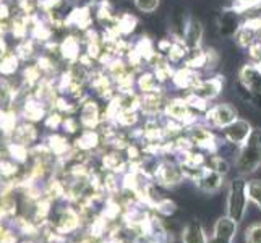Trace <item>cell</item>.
Masks as SVG:
<instances>
[{"mask_svg": "<svg viewBox=\"0 0 261 243\" xmlns=\"http://www.w3.org/2000/svg\"><path fill=\"white\" fill-rule=\"evenodd\" d=\"M261 166V128H253L247 141L239 148L236 167L240 175L253 174Z\"/></svg>", "mask_w": 261, "mask_h": 243, "instance_id": "6da1fadb", "label": "cell"}, {"mask_svg": "<svg viewBox=\"0 0 261 243\" xmlns=\"http://www.w3.org/2000/svg\"><path fill=\"white\" fill-rule=\"evenodd\" d=\"M248 182L242 177L233 178L229 183L227 192V215L240 224L245 218L247 204H248Z\"/></svg>", "mask_w": 261, "mask_h": 243, "instance_id": "7a4b0ae2", "label": "cell"}, {"mask_svg": "<svg viewBox=\"0 0 261 243\" xmlns=\"http://www.w3.org/2000/svg\"><path fill=\"white\" fill-rule=\"evenodd\" d=\"M251 130H253V127H251L247 120L237 119V120H233L230 125H227L226 128H222V138L226 141H229L230 145L240 148L247 141V138L250 137Z\"/></svg>", "mask_w": 261, "mask_h": 243, "instance_id": "3957f363", "label": "cell"}, {"mask_svg": "<svg viewBox=\"0 0 261 243\" xmlns=\"http://www.w3.org/2000/svg\"><path fill=\"white\" fill-rule=\"evenodd\" d=\"M237 226L239 224L230 219L229 215H222L214 224L210 243H232V240L237 235Z\"/></svg>", "mask_w": 261, "mask_h": 243, "instance_id": "277c9868", "label": "cell"}, {"mask_svg": "<svg viewBox=\"0 0 261 243\" xmlns=\"http://www.w3.org/2000/svg\"><path fill=\"white\" fill-rule=\"evenodd\" d=\"M208 122L216 128H226L233 120H237V112L230 104H218L208 111Z\"/></svg>", "mask_w": 261, "mask_h": 243, "instance_id": "5b68a950", "label": "cell"}, {"mask_svg": "<svg viewBox=\"0 0 261 243\" xmlns=\"http://www.w3.org/2000/svg\"><path fill=\"white\" fill-rule=\"evenodd\" d=\"M222 177L221 174H218L216 170L210 169H200L198 170V175L195 177V180L198 182V186L201 188L206 193H213L218 192L221 185H222Z\"/></svg>", "mask_w": 261, "mask_h": 243, "instance_id": "8992f818", "label": "cell"}, {"mask_svg": "<svg viewBox=\"0 0 261 243\" xmlns=\"http://www.w3.org/2000/svg\"><path fill=\"white\" fill-rule=\"evenodd\" d=\"M182 243H210V240L201 224L198 221H192L184 227Z\"/></svg>", "mask_w": 261, "mask_h": 243, "instance_id": "52a82bcc", "label": "cell"}, {"mask_svg": "<svg viewBox=\"0 0 261 243\" xmlns=\"http://www.w3.org/2000/svg\"><path fill=\"white\" fill-rule=\"evenodd\" d=\"M203 38V28L201 24L198 21H190L184 30V39H185V44L190 47H196L198 44H200Z\"/></svg>", "mask_w": 261, "mask_h": 243, "instance_id": "ba28073f", "label": "cell"}, {"mask_svg": "<svg viewBox=\"0 0 261 243\" xmlns=\"http://www.w3.org/2000/svg\"><path fill=\"white\" fill-rule=\"evenodd\" d=\"M237 31V18L233 12H227L226 15H222V20H221V33L230 36V34H236Z\"/></svg>", "mask_w": 261, "mask_h": 243, "instance_id": "9c48e42d", "label": "cell"}, {"mask_svg": "<svg viewBox=\"0 0 261 243\" xmlns=\"http://www.w3.org/2000/svg\"><path fill=\"white\" fill-rule=\"evenodd\" d=\"M248 200L256 204L261 211V180H250L248 182Z\"/></svg>", "mask_w": 261, "mask_h": 243, "instance_id": "30bf717a", "label": "cell"}, {"mask_svg": "<svg viewBox=\"0 0 261 243\" xmlns=\"http://www.w3.org/2000/svg\"><path fill=\"white\" fill-rule=\"evenodd\" d=\"M133 4L141 13H154L159 7V0H133Z\"/></svg>", "mask_w": 261, "mask_h": 243, "instance_id": "8fae6325", "label": "cell"}, {"mask_svg": "<svg viewBox=\"0 0 261 243\" xmlns=\"http://www.w3.org/2000/svg\"><path fill=\"white\" fill-rule=\"evenodd\" d=\"M245 241L247 243H261V222L251 224L245 230Z\"/></svg>", "mask_w": 261, "mask_h": 243, "instance_id": "7c38bea8", "label": "cell"}, {"mask_svg": "<svg viewBox=\"0 0 261 243\" xmlns=\"http://www.w3.org/2000/svg\"><path fill=\"white\" fill-rule=\"evenodd\" d=\"M156 209L158 212L161 214H164V215H170V214H174L175 212V204L170 201V200H161L158 204H156Z\"/></svg>", "mask_w": 261, "mask_h": 243, "instance_id": "4fadbf2b", "label": "cell"}]
</instances>
